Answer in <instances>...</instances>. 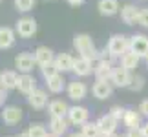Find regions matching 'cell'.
Segmentation results:
<instances>
[{"label":"cell","instance_id":"28","mask_svg":"<svg viewBox=\"0 0 148 137\" xmlns=\"http://www.w3.org/2000/svg\"><path fill=\"white\" fill-rule=\"evenodd\" d=\"M40 71H42L44 79H49V77H53V75H57V73H59V68H57L55 60H53V62H48V64L40 66Z\"/></svg>","mask_w":148,"mask_h":137},{"label":"cell","instance_id":"35","mask_svg":"<svg viewBox=\"0 0 148 137\" xmlns=\"http://www.w3.org/2000/svg\"><path fill=\"white\" fill-rule=\"evenodd\" d=\"M139 112L143 113L145 117H148V99H146V101H143V102L139 104Z\"/></svg>","mask_w":148,"mask_h":137},{"label":"cell","instance_id":"25","mask_svg":"<svg viewBox=\"0 0 148 137\" xmlns=\"http://www.w3.org/2000/svg\"><path fill=\"white\" fill-rule=\"evenodd\" d=\"M68 124L64 121V117H51V132L57 134V135H62L66 132Z\"/></svg>","mask_w":148,"mask_h":137},{"label":"cell","instance_id":"20","mask_svg":"<svg viewBox=\"0 0 148 137\" xmlns=\"http://www.w3.org/2000/svg\"><path fill=\"white\" fill-rule=\"evenodd\" d=\"M86 93H88V88L82 82H70V86H68V95L73 101H82Z\"/></svg>","mask_w":148,"mask_h":137},{"label":"cell","instance_id":"19","mask_svg":"<svg viewBox=\"0 0 148 137\" xmlns=\"http://www.w3.org/2000/svg\"><path fill=\"white\" fill-rule=\"evenodd\" d=\"M55 64L59 68V71H73V64H75V59L70 53H60L55 57Z\"/></svg>","mask_w":148,"mask_h":137},{"label":"cell","instance_id":"26","mask_svg":"<svg viewBox=\"0 0 148 137\" xmlns=\"http://www.w3.org/2000/svg\"><path fill=\"white\" fill-rule=\"evenodd\" d=\"M123 121L126 123L128 128H137V126H141V117H139V113H135V112H132V110H126V115H124Z\"/></svg>","mask_w":148,"mask_h":137},{"label":"cell","instance_id":"24","mask_svg":"<svg viewBox=\"0 0 148 137\" xmlns=\"http://www.w3.org/2000/svg\"><path fill=\"white\" fill-rule=\"evenodd\" d=\"M46 82H48V90L51 93H60V91L64 90V79H62V75H59V73L46 79Z\"/></svg>","mask_w":148,"mask_h":137},{"label":"cell","instance_id":"21","mask_svg":"<svg viewBox=\"0 0 148 137\" xmlns=\"http://www.w3.org/2000/svg\"><path fill=\"white\" fill-rule=\"evenodd\" d=\"M18 84V75L15 71H2L0 73V86L4 90H13Z\"/></svg>","mask_w":148,"mask_h":137},{"label":"cell","instance_id":"9","mask_svg":"<svg viewBox=\"0 0 148 137\" xmlns=\"http://www.w3.org/2000/svg\"><path fill=\"white\" fill-rule=\"evenodd\" d=\"M97 126L101 130V134L102 135H110L115 132V128H117V119L112 115V113H108V115H102L99 121H97Z\"/></svg>","mask_w":148,"mask_h":137},{"label":"cell","instance_id":"37","mask_svg":"<svg viewBox=\"0 0 148 137\" xmlns=\"http://www.w3.org/2000/svg\"><path fill=\"white\" fill-rule=\"evenodd\" d=\"M4 101H5V90L0 86V106L4 104Z\"/></svg>","mask_w":148,"mask_h":137},{"label":"cell","instance_id":"12","mask_svg":"<svg viewBox=\"0 0 148 137\" xmlns=\"http://www.w3.org/2000/svg\"><path fill=\"white\" fill-rule=\"evenodd\" d=\"M16 88H18L20 93L24 95H29L31 91H35V79H33L29 73H22V75H18V84H16Z\"/></svg>","mask_w":148,"mask_h":137},{"label":"cell","instance_id":"31","mask_svg":"<svg viewBox=\"0 0 148 137\" xmlns=\"http://www.w3.org/2000/svg\"><path fill=\"white\" fill-rule=\"evenodd\" d=\"M143 86H145V79H143V77H134L128 88H130V90H134V91H139Z\"/></svg>","mask_w":148,"mask_h":137},{"label":"cell","instance_id":"2","mask_svg":"<svg viewBox=\"0 0 148 137\" xmlns=\"http://www.w3.org/2000/svg\"><path fill=\"white\" fill-rule=\"evenodd\" d=\"M108 49L113 57H123L130 49V38H126L124 35H113L108 42Z\"/></svg>","mask_w":148,"mask_h":137},{"label":"cell","instance_id":"29","mask_svg":"<svg viewBox=\"0 0 148 137\" xmlns=\"http://www.w3.org/2000/svg\"><path fill=\"white\" fill-rule=\"evenodd\" d=\"M15 5H16V9H18L20 13H27V11L33 9L35 0H15Z\"/></svg>","mask_w":148,"mask_h":137},{"label":"cell","instance_id":"40","mask_svg":"<svg viewBox=\"0 0 148 137\" xmlns=\"http://www.w3.org/2000/svg\"><path fill=\"white\" fill-rule=\"evenodd\" d=\"M18 137H29V134H27V132H24V134H20Z\"/></svg>","mask_w":148,"mask_h":137},{"label":"cell","instance_id":"10","mask_svg":"<svg viewBox=\"0 0 148 137\" xmlns=\"http://www.w3.org/2000/svg\"><path fill=\"white\" fill-rule=\"evenodd\" d=\"M27 101H29V106L35 108V110H42L48 104V95L44 90H35L27 95Z\"/></svg>","mask_w":148,"mask_h":137},{"label":"cell","instance_id":"11","mask_svg":"<svg viewBox=\"0 0 148 137\" xmlns=\"http://www.w3.org/2000/svg\"><path fill=\"white\" fill-rule=\"evenodd\" d=\"M97 9H99V13L102 16H113V15L119 13V9H121V8H119L117 0H99Z\"/></svg>","mask_w":148,"mask_h":137},{"label":"cell","instance_id":"41","mask_svg":"<svg viewBox=\"0 0 148 137\" xmlns=\"http://www.w3.org/2000/svg\"><path fill=\"white\" fill-rule=\"evenodd\" d=\"M46 137H59V135H57V134H53V132H51V134H48Z\"/></svg>","mask_w":148,"mask_h":137},{"label":"cell","instance_id":"14","mask_svg":"<svg viewBox=\"0 0 148 137\" xmlns=\"http://www.w3.org/2000/svg\"><path fill=\"white\" fill-rule=\"evenodd\" d=\"M2 119L5 124H18L22 119V110L16 106H5L2 112Z\"/></svg>","mask_w":148,"mask_h":137},{"label":"cell","instance_id":"3","mask_svg":"<svg viewBox=\"0 0 148 137\" xmlns=\"http://www.w3.org/2000/svg\"><path fill=\"white\" fill-rule=\"evenodd\" d=\"M16 33L22 38H29L37 33V20L31 18V16H22V18L16 22Z\"/></svg>","mask_w":148,"mask_h":137},{"label":"cell","instance_id":"8","mask_svg":"<svg viewBox=\"0 0 148 137\" xmlns=\"http://www.w3.org/2000/svg\"><path fill=\"white\" fill-rule=\"evenodd\" d=\"M93 73H95V77H97V81H110L112 73H113L112 62L110 60H99L97 66L93 68Z\"/></svg>","mask_w":148,"mask_h":137},{"label":"cell","instance_id":"27","mask_svg":"<svg viewBox=\"0 0 148 137\" xmlns=\"http://www.w3.org/2000/svg\"><path fill=\"white\" fill-rule=\"evenodd\" d=\"M84 137H99L101 135V130L97 126V123H84L82 124V132Z\"/></svg>","mask_w":148,"mask_h":137},{"label":"cell","instance_id":"1","mask_svg":"<svg viewBox=\"0 0 148 137\" xmlns=\"http://www.w3.org/2000/svg\"><path fill=\"white\" fill-rule=\"evenodd\" d=\"M73 46H75V49L81 53V57H84V59H88L92 62L99 59L101 51H97V48H95V44H93V40H92L90 35H84V33L75 35L73 37Z\"/></svg>","mask_w":148,"mask_h":137},{"label":"cell","instance_id":"36","mask_svg":"<svg viewBox=\"0 0 148 137\" xmlns=\"http://www.w3.org/2000/svg\"><path fill=\"white\" fill-rule=\"evenodd\" d=\"M68 4H71V5H82L84 2H86V0H66Z\"/></svg>","mask_w":148,"mask_h":137},{"label":"cell","instance_id":"45","mask_svg":"<svg viewBox=\"0 0 148 137\" xmlns=\"http://www.w3.org/2000/svg\"><path fill=\"white\" fill-rule=\"evenodd\" d=\"M0 2H2V0H0Z\"/></svg>","mask_w":148,"mask_h":137},{"label":"cell","instance_id":"13","mask_svg":"<svg viewBox=\"0 0 148 137\" xmlns=\"http://www.w3.org/2000/svg\"><path fill=\"white\" fill-rule=\"evenodd\" d=\"M92 91H93V95L97 97V99L104 101V99H108V97H112L113 88H112V84L108 82V81H97V82L93 84Z\"/></svg>","mask_w":148,"mask_h":137},{"label":"cell","instance_id":"17","mask_svg":"<svg viewBox=\"0 0 148 137\" xmlns=\"http://www.w3.org/2000/svg\"><path fill=\"white\" fill-rule=\"evenodd\" d=\"M92 70H93L92 60L84 59V57H79V59H75V64H73V71H75L79 77H86V75H90V73H92Z\"/></svg>","mask_w":148,"mask_h":137},{"label":"cell","instance_id":"43","mask_svg":"<svg viewBox=\"0 0 148 137\" xmlns=\"http://www.w3.org/2000/svg\"><path fill=\"white\" fill-rule=\"evenodd\" d=\"M146 66H148V59H146Z\"/></svg>","mask_w":148,"mask_h":137},{"label":"cell","instance_id":"32","mask_svg":"<svg viewBox=\"0 0 148 137\" xmlns=\"http://www.w3.org/2000/svg\"><path fill=\"white\" fill-rule=\"evenodd\" d=\"M112 115L117 119V121H121V119H124V115H126V110L121 106H113L112 108Z\"/></svg>","mask_w":148,"mask_h":137},{"label":"cell","instance_id":"38","mask_svg":"<svg viewBox=\"0 0 148 137\" xmlns=\"http://www.w3.org/2000/svg\"><path fill=\"white\" fill-rule=\"evenodd\" d=\"M141 130H143V135H145V137H148V123H146V124H143V126H141Z\"/></svg>","mask_w":148,"mask_h":137},{"label":"cell","instance_id":"4","mask_svg":"<svg viewBox=\"0 0 148 137\" xmlns=\"http://www.w3.org/2000/svg\"><path fill=\"white\" fill-rule=\"evenodd\" d=\"M130 51L139 55L141 59H148V37L145 35H134L130 38Z\"/></svg>","mask_w":148,"mask_h":137},{"label":"cell","instance_id":"15","mask_svg":"<svg viewBox=\"0 0 148 137\" xmlns=\"http://www.w3.org/2000/svg\"><path fill=\"white\" fill-rule=\"evenodd\" d=\"M68 117H70L71 124H84L88 121V110L82 108V106H73V108H70V112H68Z\"/></svg>","mask_w":148,"mask_h":137},{"label":"cell","instance_id":"39","mask_svg":"<svg viewBox=\"0 0 148 137\" xmlns=\"http://www.w3.org/2000/svg\"><path fill=\"white\" fill-rule=\"evenodd\" d=\"M70 137H84V135H82V134H71Z\"/></svg>","mask_w":148,"mask_h":137},{"label":"cell","instance_id":"6","mask_svg":"<svg viewBox=\"0 0 148 137\" xmlns=\"http://www.w3.org/2000/svg\"><path fill=\"white\" fill-rule=\"evenodd\" d=\"M139 13H141V9L132 5V4H126V5L121 8V18H123L124 24H128V26L139 24Z\"/></svg>","mask_w":148,"mask_h":137},{"label":"cell","instance_id":"16","mask_svg":"<svg viewBox=\"0 0 148 137\" xmlns=\"http://www.w3.org/2000/svg\"><path fill=\"white\" fill-rule=\"evenodd\" d=\"M33 55H35V60H37L38 66H44V64H48V62H53L55 60L53 51H51L49 48H46V46H38Z\"/></svg>","mask_w":148,"mask_h":137},{"label":"cell","instance_id":"33","mask_svg":"<svg viewBox=\"0 0 148 137\" xmlns=\"http://www.w3.org/2000/svg\"><path fill=\"white\" fill-rule=\"evenodd\" d=\"M139 24L143 26V27H148V8L141 9V13H139Z\"/></svg>","mask_w":148,"mask_h":137},{"label":"cell","instance_id":"42","mask_svg":"<svg viewBox=\"0 0 148 137\" xmlns=\"http://www.w3.org/2000/svg\"><path fill=\"white\" fill-rule=\"evenodd\" d=\"M102 137H117L115 134H110V135H102Z\"/></svg>","mask_w":148,"mask_h":137},{"label":"cell","instance_id":"7","mask_svg":"<svg viewBox=\"0 0 148 137\" xmlns=\"http://www.w3.org/2000/svg\"><path fill=\"white\" fill-rule=\"evenodd\" d=\"M35 64H37L35 55H29V53H20V55H16V59H15V66L18 68V71H22V73H29Z\"/></svg>","mask_w":148,"mask_h":137},{"label":"cell","instance_id":"34","mask_svg":"<svg viewBox=\"0 0 148 137\" xmlns=\"http://www.w3.org/2000/svg\"><path fill=\"white\" fill-rule=\"evenodd\" d=\"M126 137H145V135H143V130H141V126H137V128H130L128 134H126Z\"/></svg>","mask_w":148,"mask_h":137},{"label":"cell","instance_id":"22","mask_svg":"<svg viewBox=\"0 0 148 137\" xmlns=\"http://www.w3.org/2000/svg\"><path fill=\"white\" fill-rule=\"evenodd\" d=\"M139 59H141L139 55H135L134 51H130V49H128L126 53H124V55L121 57V66L132 71V70H135V68H137V64H139Z\"/></svg>","mask_w":148,"mask_h":137},{"label":"cell","instance_id":"5","mask_svg":"<svg viewBox=\"0 0 148 137\" xmlns=\"http://www.w3.org/2000/svg\"><path fill=\"white\" fill-rule=\"evenodd\" d=\"M132 75H130V70H126V68H115L112 73V84L113 86H117V88H128L130 86V82H132Z\"/></svg>","mask_w":148,"mask_h":137},{"label":"cell","instance_id":"44","mask_svg":"<svg viewBox=\"0 0 148 137\" xmlns=\"http://www.w3.org/2000/svg\"><path fill=\"white\" fill-rule=\"evenodd\" d=\"M8 137H13V135H8Z\"/></svg>","mask_w":148,"mask_h":137},{"label":"cell","instance_id":"23","mask_svg":"<svg viewBox=\"0 0 148 137\" xmlns=\"http://www.w3.org/2000/svg\"><path fill=\"white\" fill-rule=\"evenodd\" d=\"M68 112H70V108L66 106V102H62V101L49 102V113H51V117H66Z\"/></svg>","mask_w":148,"mask_h":137},{"label":"cell","instance_id":"18","mask_svg":"<svg viewBox=\"0 0 148 137\" xmlns=\"http://www.w3.org/2000/svg\"><path fill=\"white\" fill-rule=\"evenodd\" d=\"M15 44V31L8 26L0 27V49H9Z\"/></svg>","mask_w":148,"mask_h":137},{"label":"cell","instance_id":"30","mask_svg":"<svg viewBox=\"0 0 148 137\" xmlns=\"http://www.w3.org/2000/svg\"><path fill=\"white\" fill-rule=\"evenodd\" d=\"M27 134H29V137H46L48 135V132L44 130L42 124H31L27 128Z\"/></svg>","mask_w":148,"mask_h":137}]
</instances>
